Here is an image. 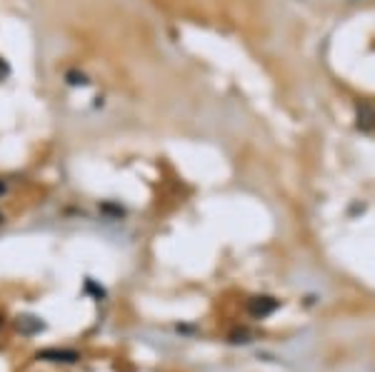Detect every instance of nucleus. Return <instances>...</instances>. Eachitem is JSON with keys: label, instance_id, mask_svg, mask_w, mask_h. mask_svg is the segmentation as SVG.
<instances>
[{"label": "nucleus", "instance_id": "nucleus-1", "mask_svg": "<svg viewBox=\"0 0 375 372\" xmlns=\"http://www.w3.org/2000/svg\"><path fill=\"white\" fill-rule=\"evenodd\" d=\"M280 307V300L271 295H255L248 300V315L255 317V320H263V317L273 315V312Z\"/></svg>", "mask_w": 375, "mask_h": 372}, {"label": "nucleus", "instance_id": "nucleus-2", "mask_svg": "<svg viewBox=\"0 0 375 372\" xmlns=\"http://www.w3.org/2000/svg\"><path fill=\"white\" fill-rule=\"evenodd\" d=\"M355 128L361 132L375 130V108L370 103H365V100L355 105Z\"/></svg>", "mask_w": 375, "mask_h": 372}, {"label": "nucleus", "instance_id": "nucleus-3", "mask_svg": "<svg viewBox=\"0 0 375 372\" xmlns=\"http://www.w3.org/2000/svg\"><path fill=\"white\" fill-rule=\"evenodd\" d=\"M38 360H48V362H78V352L73 350H56V347H50V350H43L38 355Z\"/></svg>", "mask_w": 375, "mask_h": 372}, {"label": "nucleus", "instance_id": "nucleus-4", "mask_svg": "<svg viewBox=\"0 0 375 372\" xmlns=\"http://www.w3.org/2000/svg\"><path fill=\"white\" fill-rule=\"evenodd\" d=\"M18 327H21V330L25 332V335H33V332L43 330V323L38 320V317H21Z\"/></svg>", "mask_w": 375, "mask_h": 372}, {"label": "nucleus", "instance_id": "nucleus-5", "mask_svg": "<svg viewBox=\"0 0 375 372\" xmlns=\"http://www.w3.org/2000/svg\"><path fill=\"white\" fill-rule=\"evenodd\" d=\"M65 80H68V85H88V78L83 73H76V70H70L68 75H65Z\"/></svg>", "mask_w": 375, "mask_h": 372}, {"label": "nucleus", "instance_id": "nucleus-6", "mask_svg": "<svg viewBox=\"0 0 375 372\" xmlns=\"http://www.w3.org/2000/svg\"><path fill=\"white\" fill-rule=\"evenodd\" d=\"M248 330H236L233 332V335H230V340H233V342H248Z\"/></svg>", "mask_w": 375, "mask_h": 372}, {"label": "nucleus", "instance_id": "nucleus-7", "mask_svg": "<svg viewBox=\"0 0 375 372\" xmlns=\"http://www.w3.org/2000/svg\"><path fill=\"white\" fill-rule=\"evenodd\" d=\"M8 75H10V65H8L5 58H0V83H3Z\"/></svg>", "mask_w": 375, "mask_h": 372}, {"label": "nucleus", "instance_id": "nucleus-8", "mask_svg": "<svg viewBox=\"0 0 375 372\" xmlns=\"http://www.w3.org/2000/svg\"><path fill=\"white\" fill-rule=\"evenodd\" d=\"M5 193V183H0V195Z\"/></svg>", "mask_w": 375, "mask_h": 372}, {"label": "nucleus", "instance_id": "nucleus-9", "mask_svg": "<svg viewBox=\"0 0 375 372\" xmlns=\"http://www.w3.org/2000/svg\"><path fill=\"white\" fill-rule=\"evenodd\" d=\"M0 222H3V215H0Z\"/></svg>", "mask_w": 375, "mask_h": 372}]
</instances>
